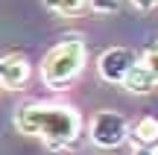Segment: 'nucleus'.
Wrapping results in <instances>:
<instances>
[{"label":"nucleus","instance_id":"f257e3e1","mask_svg":"<svg viewBox=\"0 0 158 155\" xmlns=\"http://www.w3.org/2000/svg\"><path fill=\"white\" fill-rule=\"evenodd\" d=\"M18 132L41 138L47 149H70L82 138V114L64 103H27L15 111Z\"/></svg>","mask_w":158,"mask_h":155},{"label":"nucleus","instance_id":"f03ea898","mask_svg":"<svg viewBox=\"0 0 158 155\" xmlns=\"http://www.w3.org/2000/svg\"><path fill=\"white\" fill-rule=\"evenodd\" d=\"M85 41L79 35H68L62 38L56 47L47 50V56L41 59V82H44L50 91H64L82 76L85 70Z\"/></svg>","mask_w":158,"mask_h":155},{"label":"nucleus","instance_id":"7ed1b4c3","mask_svg":"<svg viewBox=\"0 0 158 155\" xmlns=\"http://www.w3.org/2000/svg\"><path fill=\"white\" fill-rule=\"evenodd\" d=\"M88 138L94 146L100 149H117L129 141V120H126L120 111H111V108H102L94 114L91 120V129H88Z\"/></svg>","mask_w":158,"mask_h":155},{"label":"nucleus","instance_id":"20e7f679","mask_svg":"<svg viewBox=\"0 0 158 155\" xmlns=\"http://www.w3.org/2000/svg\"><path fill=\"white\" fill-rule=\"evenodd\" d=\"M138 64V53L129 50V47H111L100 56L97 62V73H100L102 82H111V85H123L126 73Z\"/></svg>","mask_w":158,"mask_h":155},{"label":"nucleus","instance_id":"39448f33","mask_svg":"<svg viewBox=\"0 0 158 155\" xmlns=\"http://www.w3.org/2000/svg\"><path fill=\"white\" fill-rule=\"evenodd\" d=\"M29 73H32V64H29L27 56H21V53H0V88H6V91L23 88Z\"/></svg>","mask_w":158,"mask_h":155},{"label":"nucleus","instance_id":"423d86ee","mask_svg":"<svg viewBox=\"0 0 158 155\" xmlns=\"http://www.w3.org/2000/svg\"><path fill=\"white\" fill-rule=\"evenodd\" d=\"M123 88H126L129 94H135V97H143V94H152L155 88H158V79H155L152 73H149L147 67H143L141 62H138L135 67H132L129 73H126Z\"/></svg>","mask_w":158,"mask_h":155},{"label":"nucleus","instance_id":"0eeeda50","mask_svg":"<svg viewBox=\"0 0 158 155\" xmlns=\"http://www.w3.org/2000/svg\"><path fill=\"white\" fill-rule=\"evenodd\" d=\"M129 138H132L135 146L155 149V146H158V120H155V117H141L135 126H129Z\"/></svg>","mask_w":158,"mask_h":155},{"label":"nucleus","instance_id":"6e6552de","mask_svg":"<svg viewBox=\"0 0 158 155\" xmlns=\"http://www.w3.org/2000/svg\"><path fill=\"white\" fill-rule=\"evenodd\" d=\"M41 3H44L50 12H56V15L73 18V15H79V12L88 6V0H41Z\"/></svg>","mask_w":158,"mask_h":155},{"label":"nucleus","instance_id":"1a4fd4ad","mask_svg":"<svg viewBox=\"0 0 158 155\" xmlns=\"http://www.w3.org/2000/svg\"><path fill=\"white\" fill-rule=\"evenodd\" d=\"M138 62H141L143 67H147L149 73H152L155 79H158V44H152L147 53H143V56H138Z\"/></svg>","mask_w":158,"mask_h":155},{"label":"nucleus","instance_id":"9d476101","mask_svg":"<svg viewBox=\"0 0 158 155\" xmlns=\"http://www.w3.org/2000/svg\"><path fill=\"white\" fill-rule=\"evenodd\" d=\"M88 6L97 15H111V12L120 9V0H88Z\"/></svg>","mask_w":158,"mask_h":155},{"label":"nucleus","instance_id":"9b49d317","mask_svg":"<svg viewBox=\"0 0 158 155\" xmlns=\"http://www.w3.org/2000/svg\"><path fill=\"white\" fill-rule=\"evenodd\" d=\"M132 6H135L138 12H152V9H158V0H129Z\"/></svg>","mask_w":158,"mask_h":155},{"label":"nucleus","instance_id":"f8f14e48","mask_svg":"<svg viewBox=\"0 0 158 155\" xmlns=\"http://www.w3.org/2000/svg\"><path fill=\"white\" fill-rule=\"evenodd\" d=\"M132 155H152V149H147V146H135Z\"/></svg>","mask_w":158,"mask_h":155},{"label":"nucleus","instance_id":"ddd939ff","mask_svg":"<svg viewBox=\"0 0 158 155\" xmlns=\"http://www.w3.org/2000/svg\"><path fill=\"white\" fill-rule=\"evenodd\" d=\"M152 155H158V146H155V149H152Z\"/></svg>","mask_w":158,"mask_h":155}]
</instances>
